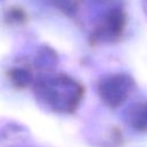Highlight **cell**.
Masks as SVG:
<instances>
[{
	"label": "cell",
	"mask_w": 147,
	"mask_h": 147,
	"mask_svg": "<svg viewBox=\"0 0 147 147\" xmlns=\"http://www.w3.org/2000/svg\"><path fill=\"white\" fill-rule=\"evenodd\" d=\"M34 94L45 107L56 113H74L79 106L84 90L74 78L60 74L44 76L33 85Z\"/></svg>",
	"instance_id": "1"
},
{
	"label": "cell",
	"mask_w": 147,
	"mask_h": 147,
	"mask_svg": "<svg viewBox=\"0 0 147 147\" xmlns=\"http://www.w3.org/2000/svg\"><path fill=\"white\" fill-rule=\"evenodd\" d=\"M134 80L126 74H113L103 77L98 84L101 100L110 108L119 107L131 94Z\"/></svg>",
	"instance_id": "2"
},
{
	"label": "cell",
	"mask_w": 147,
	"mask_h": 147,
	"mask_svg": "<svg viewBox=\"0 0 147 147\" xmlns=\"http://www.w3.org/2000/svg\"><path fill=\"white\" fill-rule=\"evenodd\" d=\"M125 26V14L122 10L113 9L105 17L103 22L95 29L92 36L94 42L114 41L121 37Z\"/></svg>",
	"instance_id": "3"
},
{
	"label": "cell",
	"mask_w": 147,
	"mask_h": 147,
	"mask_svg": "<svg viewBox=\"0 0 147 147\" xmlns=\"http://www.w3.org/2000/svg\"><path fill=\"white\" fill-rule=\"evenodd\" d=\"M125 116L131 127L140 132L147 131V101L138 102L131 106Z\"/></svg>",
	"instance_id": "4"
},
{
	"label": "cell",
	"mask_w": 147,
	"mask_h": 147,
	"mask_svg": "<svg viewBox=\"0 0 147 147\" xmlns=\"http://www.w3.org/2000/svg\"><path fill=\"white\" fill-rule=\"evenodd\" d=\"M11 83L18 87H25L32 83V75L26 68H15L9 72Z\"/></svg>",
	"instance_id": "5"
}]
</instances>
